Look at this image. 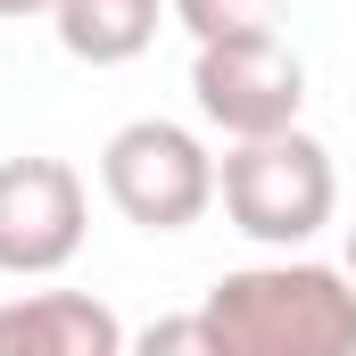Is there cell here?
Listing matches in <instances>:
<instances>
[{"instance_id":"1","label":"cell","mask_w":356,"mask_h":356,"mask_svg":"<svg viewBox=\"0 0 356 356\" xmlns=\"http://www.w3.org/2000/svg\"><path fill=\"white\" fill-rule=\"evenodd\" d=\"M199 315L216 356H356V273L282 249L273 266L224 273Z\"/></svg>"},{"instance_id":"2","label":"cell","mask_w":356,"mask_h":356,"mask_svg":"<svg viewBox=\"0 0 356 356\" xmlns=\"http://www.w3.org/2000/svg\"><path fill=\"white\" fill-rule=\"evenodd\" d=\"M216 199H224L232 232H249L257 249H307L340 207V175H332V149L315 133L282 124V133H257V141L224 149Z\"/></svg>"},{"instance_id":"3","label":"cell","mask_w":356,"mask_h":356,"mask_svg":"<svg viewBox=\"0 0 356 356\" xmlns=\"http://www.w3.org/2000/svg\"><path fill=\"white\" fill-rule=\"evenodd\" d=\"M99 191L124 224L141 232H191L207 207H216V158L191 124H166V116H133L108 133L99 149Z\"/></svg>"},{"instance_id":"4","label":"cell","mask_w":356,"mask_h":356,"mask_svg":"<svg viewBox=\"0 0 356 356\" xmlns=\"http://www.w3.org/2000/svg\"><path fill=\"white\" fill-rule=\"evenodd\" d=\"M191 99H199V116H207L224 141H257V133L298 124V108H307V67H298V50L282 42V25H266V33H224V42H199V58H191Z\"/></svg>"},{"instance_id":"5","label":"cell","mask_w":356,"mask_h":356,"mask_svg":"<svg viewBox=\"0 0 356 356\" xmlns=\"http://www.w3.org/2000/svg\"><path fill=\"white\" fill-rule=\"evenodd\" d=\"M83 249V175L67 158H0V273H58Z\"/></svg>"},{"instance_id":"6","label":"cell","mask_w":356,"mask_h":356,"mask_svg":"<svg viewBox=\"0 0 356 356\" xmlns=\"http://www.w3.org/2000/svg\"><path fill=\"white\" fill-rule=\"evenodd\" d=\"M0 356H124V323L83 290H33L0 307Z\"/></svg>"},{"instance_id":"7","label":"cell","mask_w":356,"mask_h":356,"mask_svg":"<svg viewBox=\"0 0 356 356\" xmlns=\"http://www.w3.org/2000/svg\"><path fill=\"white\" fill-rule=\"evenodd\" d=\"M158 8L166 0H50L58 17V50L83 67H124L158 42Z\"/></svg>"},{"instance_id":"8","label":"cell","mask_w":356,"mask_h":356,"mask_svg":"<svg viewBox=\"0 0 356 356\" xmlns=\"http://www.w3.org/2000/svg\"><path fill=\"white\" fill-rule=\"evenodd\" d=\"M191 42H224V33H266L282 25V0H166Z\"/></svg>"},{"instance_id":"9","label":"cell","mask_w":356,"mask_h":356,"mask_svg":"<svg viewBox=\"0 0 356 356\" xmlns=\"http://www.w3.org/2000/svg\"><path fill=\"white\" fill-rule=\"evenodd\" d=\"M141 348H191V356H216V340H207V315H175V323H149L141 332Z\"/></svg>"},{"instance_id":"10","label":"cell","mask_w":356,"mask_h":356,"mask_svg":"<svg viewBox=\"0 0 356 356\" xmlns=\"http://www.w3.org/2000/svg\"><path fill=\"white\" fill-rule=\"evenodd\" d=\"M33 8H50V0H0V17H33Z\"/></svg>"},{"instance_id":"11","label":"cell","mask_w":356,"mask_h":356,"mask_svg":"<svg viewBox=\"0 0 356 356\" xmlns=\"http://www.w3.org/2000/svg\"><path fill=\"white\" fill-rule=\"evenodd\" d=\"M348 273H356V224H348Z\"/></svg>"}]
</instances>
